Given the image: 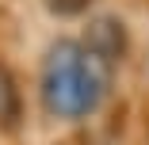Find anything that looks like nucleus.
I'll list each match as a JSON object with an SVG mask.
<instances>
[{
    "label": "nucleus",
    "mask_w": 149,
    "mask_h": 145,
    "mask_svg": "<svg viewBox=\"0 0 149 145\" xmlns=\"http://www.w3.org/2000/svg\"><path fill=\"white\" fill-rule=\"evenodd\" d=\"M107 88V69L88 50L61 42L46 57V99L57 114H88Z\"/></svg>",
    "instance_id": "nucleus-1"
}]
</instances>
